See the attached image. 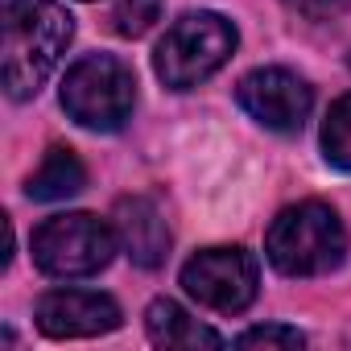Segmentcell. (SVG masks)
<instances>
[{
	"instance_id": "4fadbf2b",
	"label": "cell",
	"mask_w": 351,
	"mask_h": 351,
	"mask_svg": "<svg viewBox=\"0 0 351 351\" xmlns=\"http://www.w3.org/2000/svg\"><path fill=\"white\" fill-rule=\"evenodd\" d=\"M161 21V0H120L112 13V29L120 38H141Z\"/></svg>"
},
{
	"instance_id": "6da1fadb",
	"label": "cell",
	"mask_w": 351,
	"mask_h": 351,
	"mask_svg": "<svg viewBox=\"0 0 351 351\" xmlns=\"http://www.w3.org/2000/svg\"><path fill=\"white\" fill-rule=\"evenodd\" d=\"M5 29V91L13 99L38 95L75 38V17L58 0H0Z\"/></svg>"
},
{
	"instance_id": "5b68a950",
	"label": "cell",
	"mask_w": 351,
	"mask_h": 351,
	"mask_svg": "<svg viewBox=\"0 0 351 351\" xmlns=\"http://www.w3.org/2000/svg\"><path fill=\"white\" fill-rule=\"evenodd\" d=\"M116 228L104 219L75 211V215H54L34 232V265L46 277H91L108 269L116 256Z\"/></svg>"
},
{
	"instance_id": "8992f818",
	"label": "cell",
	"mask_w": 351,
	"mask_h": 351,
	"mask_svg": "<svg viewBox=\"0 0 351 351\" xmlns=\"http://www.w3.org/2000/svg\"><path fill=\"white\" fill-rule=\"evenodd\" d=\"M182 285L199 306L219 314H240L252 306L261 273L252 252L244 248H203L182 265Z\"/></svg>"
},
{
	"instance_id": "3957f363",
	"label": "cell",
	"mask_w": 351,
	"mask_h": 351,
	"mask_svg": "<svg viewBox=\"0 0 351 351\" xmlns=\"http://www.w3.org/2000/svg\"><path fill=\"white\" fill-rule=\"evenodd\" d=\"M236 42H240V34H236V25L228 17H219V13H186L157 42L153 71H157V79L165 87L191 91L232 58Z\"/></svg>"
},
{
	"instance_id": "8fae6325",
	"label": "cell",
	"mask_w": 351,
	"mask_h": 351,
	"mask_svg": "<svg viewBox=\"0 0 351 351\" xmlns=\"http://www.w3.org/2000/svg\"><path fill=\"white\" fill-rule=\"evenodd\" d=\"M83 186H87V169H83V161L75 157V149L54 145V149L46 153V161L29 173L25 195L38 199V203H62V199L79 195Z\"/></svg>"
},
{
	"instance_id": "30bf717a",
	"label": "cell",
	"mask_w": 351,
	"mask_h": 351,
	"mask_svg": "<svg viewBox=\"0 0 351 351\" xmlns=\"http://www.w3.org/2000/svg\"><path fill=\"white\" fill-rule=\"evenodd\" d=\"M145 330L157 347H169V351H199V347H223V339L203 326L199 318H191L178 302H169V298H157L149 310H145Z\"/></svg>"
},
{
	"instance_id": "9a60e30c",
	"label": "cell",
	"mask_w": 351,
	"mask_h": 351,
	"mask_svg": "<svg viewBox=\"0 0 351 351\" xmlns=\"http://www.w3.org/2000/svg\"><path fill=\"white\" fill-rule=\"evenodd\" d=\"M289 9H298L302 17H310V21H330V17H339L351 0H285Z\"/></svg>"
},
{
	"instance_id": "277c9868",
	"label": "cell",
	"mask_w": 351,
	"mask_h": 351,
	"mask_svg": "<svg viewBox=\"0 0 351 351\" xmlns=\"http://www.w3.org/2000/svg\"><path fill=\"white\" fill-rule=\"evenodd\" d=\"M136 104V79L132 71L112 54H87L79 58L62 79V108L75 124L91 132H116L132 116Z\"/></svg>"
},
{
	"instance_id": "52a82bcc",
	"label": "cell",
	"mask_w": 351,
	"mask_h": 351,
	"mask_svg": "<svg viewBox=\"0 0 351 351\" xmlns=\"http://www.w3.org/2000/svg\"><path fill=\"white\" fill-rule=\"evenodd\" d=\"M236 99L256 124H265L273 132H298L314 108L310 83L298 79L293 71H281V66H265V71L244 75L236 87Z\"/></svg>"
},
{
	"instance_id": "7c38bea8",
	"label": "cell",
	"mask_w": 351,
	"mask_h": 351,
	"mask_svg": "<svg viewBox=\"0 0 351 351\" xmlns=\"http://www.w3.org/2000/svg\"><path fill=\"white\" fill-rule=\"evenodd\" d=\"M322 153L335 169H347L351 173V95L335 99V108L326 112V124H322Z\"/></svg>"
},
{
	"instance_id": "9c48e42d",
	"label": "cell",
	"mask_w": 351,
	"mask_h": 351,
	"mask_svg": "<svg viewBox=\"0 0 351 351\" xmlns=\"http://www.w3.org/2000/svg\"><path fill=\"white\" fill-rule=\"evenodd\" d=\"M112 228H116V240L124 244V252L132 256V265L141 269H157L169 252V228L157 211L153 199L145 195H124L112 211Z\"/></svg>"
},
{
	"instance_id": "7a4b0ae2",
	"label": "cell",
	"mask_w": 351,
	"mask_h": 351,
	"mask_svg": "<svg viewBox=\"0 0 351 351\" xmlns=\"http://www.w3.org/2000/svg\"><path fill=\"white\" fill-rule=\"evenodd\" d=\"M269 265L285 277H318L343 265L347 252V232L326 203H298L285 207L265 240Z\"/></svg>"
},
{
	"instance_id": "5bb4252c",
	"label": "cell",
	"mask_w": 351,
	"mask_h": 351,
	"mask_svg": "<svg viewBox=\"0 0 351 351\" xmlns=\"http://www.w3.org/2000/svg\"><path fill=\"white\" fill-rule=\"evenodd\" d=\"M236 347H281V351H293V347H306V335L293 330V326L273 322V326H252V330H244V335L236 339Z\"/></svg>"
},
{
	"instance_id": "ba28073f",
	"label": "cell",
	"mask_w": 351,
	"mask_h": 351,
	"mask_svg": "<svg viewBox=\"0 0 351 351\" xmlns=\"http://www.w3.org/2000/svg\"><path fill=\"white\" fill-rule=\"evenodd\" d=\"M38 326L50 339H95L120 326V306L91 289H54L38 302Z\"/></svg>"
}]
</instances>
